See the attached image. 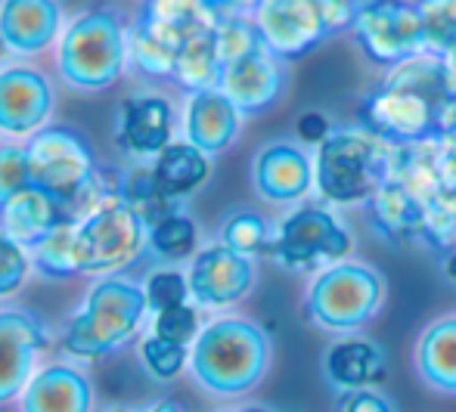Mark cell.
Listing matches in <instances>:
<instances>
[{"label": "cell", "instance_id": "1", "mask_svg": "<svg viewBox=\"0 0 456 412\" xmlns=\"http://www.w3.org/2000/svg\"><path fill=\"white\" fill-rule=\"evenodd\" d=\"M271 335L242 317L215 319L192 347V376L217 397H236L261 384L271 369Z\"/></svg>", "mask_w": 456, "mask_h": 412}, {"label": "cell", "instance_id": "2", "mask_svg": "<svg viewBox=\"0 0 456 412\" xmlns=\"http://www.w3.org/2000/svg\"><path fill=\"white\" fill-rule=\"evenodd\" d=\"M395 149L370 127H342L320 143L314 171L317 190L332 205L370 202L372 192L388 180Z\"/></svg>", "mask_w": 456, "mask_h": 412}, {"label": "cell", "instance_id": "3", "mask_svg": "<svg viewBox=\"0 0 456 412\" xmlns=\"http://www.w3.org/2000/svg\"><path fill=\"white\" fill-rule=\"evenodd\" d=\"M388 298L385 273L363 261H338L320 270L305 295V313L317 329L351 335L370 326Z\"/></svg>", "mask_w": 456, "mask_h": 412}, {"label": "cell", "instance_id": "4", "mask_svg": "<svg viewBox=\"0 0 456 412\" xmlns=\"http://www.w3.org/2000/svg\"><path fill=\"white\" fill-rule=\"evenodd\" d=\"M354 10L357 0H265L252 19L267 47L292 62L330 37L351 31Z\"/></svg>", "mask_w": 456, "mask_h": 412}, {"label": "cell", "instance_id": "5", "mask_svg": "<svg viewBox=\"0 0 456 412\" xmlns=\"http://www.w3.org/2000/svg\"><path fill=\"white\" fill-rule=\"evenodd\" d=\"M127 56V35L112 10L78 16L60 44V75L75 90H106L118 81Z\"/></svg>", "mask_w": 456, "mask_h": 412}, {"label": "cell", "instance_id": "6", "mask_svg": "<svg viewBox=\"0 0 456 412\" xmlns=\"http://www.w3.org/2000/svg\"><path fill=\"white\" fill-rule=\"evenodd\" d=\"M150 311L146 292L134 282L106 279L87 295V304L66 332V351L75 357H102L131 338Z\"/></svg>", "mask_w": 456, "mask_h": 412}, {"label": "cell", "instance_id": "7", "mask_svg": "<svg viewBox=\"0 0 456 412\" xmlns=\"http://www.w3.org/2000/svg\"><path fill=\"white\" fill-rule=\"evenodd\" d=\"M150 239L146 221L115 192L75 227V251H78L81 273H106L131 263Z\"/></svg>", "mask_w": 456, "mask_h": 412}, {"label": "cell", "instance_id": "8", "mask_svg": "<svg viewBox=\"0 0 456 412\" xmlns=\"http://www.w3.org/2000/svg\"><path fill=\"white\" fill-rule=\"evenodd\" d=\"M357 47L376 66L395 69L416 53H426V35L416 0H357L351 22Z\"/></svg>", "mask_w": 456, "mask_h": 412}, {"label": "cell", "instance_id": "9", "mask_svg": "<svg viewBox=\"0 0 456 412\" xmlns=\"http://www.w3.org/2000/svg\"><path fill=\"white\" fill-rule=\"evenodd\" d=\"M25 149L31 162V183L60 202L75 205L94 183V152L72 127H41Z\"/></svg>", "mask_w": 456, "mask_h": 412}, {"label": "cell", "instance_id": "10", "mask_svg": "<svg viewBox=\"0 0 456 412\" xmlns=\"http://www.w3.org/2000/svg\"><path fill=\"white\" fill-rule=\"evenodd\" d=\"M354 239L348 227L323 205H301L280 223L273 239L276 263L289 270H307L314 263H338L351 254Z\"/></svg>", "mask_w": 456, "mask_h": 412}, {"label": "cell", "instance_id": "11", "mask_svg": "<svg viewBox=\"0 0 456 412\" xmlns=\"http://www.w3.org/2000/svg\"><path fill=\"white\" fill-rule=\"evenodd\" d=\"M438 106L432 96L382 81L366 100V127L391 146H410L438 137Z\"/></svg>", "mask_w": 456, "mask_h": 412}, {"label": "cell", "instance_id": "12", "mask_svg": "<svg viewBox=\"0 0 456 412\" xmlns=\"http://www.w3.org/2000/svg\"><path fill=\"white\" fill-rule=\"evenodd\" d=\"M186 279H190V295L202 307H230L248 298V292L258 282V267L252 257L217 242L192 257Z\"/></svg>", "mask_w": 456, "mask_h": 412}, {"label": "cell", "instance_id": "13", "mask_svg": "<svg viewBox=\"0 0 456 412\" xmlns=\"http://www.w3.org/2000/svg\"><path fill=\"white\" fill-rule=\"evenodd\" d=\"M252 186L265 202L295 205L317 186L311 152L292 140H271L252 158Z\"/></svg>", "mask_w": 456, "mask_h": 412}, {"label": "cell", "instance_id": "14", "mask_svg": "<svg viewBox=\"0 0 456 412\" xmlns=\"http://www.w3.org/2000/svg\"><path fill=\"white\" fill-rule=\"evenodd\" d=\"M286 60H280L267 44L255 50V53L224 66L221 72V90L233 100V106L242 115H261L267 109H273L286 96Z\"/></svg>", "mask_w": 456, "mask_h": 412}, {"label": "cell", "instance_id": "15", "mask_svg": "<svg viewBox=\"0 0 456 412\" xmlns=\"http://www.w3.org/2000/svg\"><path fill=\"white\" fill-rule=\"evenodd\" d=\"M47 344L41 319L28 311L0 313V403L12 400L28 384L35 353Z\"/></svg>", "mask_w": 456, "mask_h": 412}, {"label": "cell", "instance_id": "16", "mask_svg": "<svg viewBox=\"0 0 456 412\" xmlns=\"http://www.w3.org/2000/svg\"><path fill=\"white\" fill-rule=\"evenodd\" d=\"M53 109L50 81L35 69H6L0 72V131L31 133L47 121Z\"/></svg>", "mask_w": 456, "mask_h": 412}, {"label": "cell", "instance_id": "17", "mask_svg": "<svg viewBox=\"0 0 456 412\" xmlns=\"http://www.w3.org/2000/svg\"><path fill=\"white\" fill-rule=\"evenodd\" d=\"M240 125H242V112L233 106V100L221 87L190 93L186 118H183L186 143L202 149L205 156H221L240 137Z\"/></svg>", "mask_w": 456, "mask_h": 412}, {"label": "cell", "instance_id": "18", "mask_svg": "<svg viewBox=\"0 0 456 412\" xmlns=\"http://www.w3.org/2000/svg\"><path fill=\"white\" fill-rule=\"evenodd\" d=\"M69 208L72 205L60 202L56 196L44 192L41 186H28V190L16 192L10 202L0 205V214H4V230L19 246L35 248L53 230L72 223V211Z\"/></svg>", "mask_w": 456, "mask_h": 412}, {"label": "cell", "instance_id": "19", "mask_svg": "<svg viewBox=\"0 0 456 412\" xmlns=\"http://www.w3.org/2000/svg\"><path fill=\"white\" fill-rule=\"evenodd\" d=\"M56 0H0V37L16 53H41L60 35Z\"/></svg>", "mask_w": 456, "mask_h": 412}, {"label": "cell", "instance_id": "20", "mask_svg": "<svg viewBox=\"0 0 456 412\" xmlns=\"http://www.w3.org/2000/svg\"><path fill=\"white\" fill-rule=\"evenodd\" d=\"M94 388L72 366H47L28 382L22 412H91Z\"/></svg>", "mask_w": 456, "mask_h": 412}, {"label": "cell", "instance_id": "21", "mask_svg": "<svg viewBox=\"0 0 456 412\" xmlns=\"http://www.w3.org/2000/svg\"><path fill=\"white\" fill-rule=\"evenodd\" d=\"M171 102L162 96H134L121 106L118 137L137 156H159L165 146H171Z\"/></svg>", "mask_w": 456, "mask_h": 412}, {"label": "cell", "instance_id": "22", "mask_svg": "<svg viewBox=\"0 0 456 412\" xmlns=\"http://www.w3.org/2000/svg\"><path fill=\"white\" fill-rule=\"evenodd\" d=\"M323 376H326V382L338 391L372 388V384L382 382V376H385V353L376 341L342 338L326 347Z\"/></svg>", "mask_w": 456, "mask_h": 412}, {"label": "cell", "instance_id": "23", "mask_svg": "<svg viewBox=\"0 0 456 412\" xmlns=\"http://www.w3.org/2000/svg\"><path fill=\"white\" fill-rule=\"evenodd\" d=\"M416 376L441 394H456V313L438 317L419 332L413 351Z\"/></svg>", "mask_w": 456, "mask_h": 412}, {"label": "cell", "instance_id": "24", "mask_svg": "<svg viewBox=\"0 0 456 412\" xmlns=\"http://www.w3.org/2000/svg\"><path fill=\"white\" fill-rule=\"evenodd\" d=\"M372 221L382 227L385 236H401V239H416L426 227V202L416 192H410L401 180L388 177L370 198Z\"/></svg>", "mask_w": 456, "mask_h": 412}, {"label": "cell", "instance_id": "25", "mask_svg": "<svg viewBox=\"0 0 456 412\" xmlns=\"http://www.w3.org/2000/svg\"><path fill=\"white\" fill-rule=\"evenodd\" d=\"M190 37H177L168 28L150 22L146 16H137V22L127 31V56H131L134 69L152 78H165L175 75V62L181 47Z\"/></svg>", "mask_w": 456, "mask_h": 412}, {"label": "cell", "instance_id": "26", "mask_svg": "<svg viewBox=\"0 0 456 412\" xmlns=\"http://www.w3.org/2000/svg\"><path fill=\"white\" fill-rule=\"evenodd\" d=\"M156 177L165 186V192H171L175 198H183L190 192H196L199 186L208 180L211 162L202 149H196L192 143H171L159 152L156 158Z\"/></svg>", "mask_w": 456, "mask_h": 412}, {"label": "cell", "instance_id": "27", "mask_svg": "<svg viewBox=\"0 0 456 412\" xmlns=\"http://www.w3.org/2000/svg\"><path fill=\"white\" fill-rule=\"evenodd\" d=\"M171 78L190 90V93L221 87V60H217V47H215V28L199 31V35H192L183 44Z\"/></svg>", "mask_w": 456, "mask_h": 412}, {"label": "cell", "instance_id": "28", "mask_svg": "<svg viewBox=\"0 0 456 412\" xmlns=\"http://www.w3.org/2000/svg\"><path fill=\"white\" fill-rule=\"evenodd\" d=\"M118 196L143 217L146 227H156L159 221L177 214V202H181V198H175L171 192H165L156 171H150V167H134V171H127L118 183Z\"/></svg>", "mask_w": 456, "mask_h": 412}, {"label": "cell", "instance_id": "29", "mask_svg": "<svg viewBox=\"0 0 456 412\" xmlns=\"http://www.w3.org/2000/svg\"><path fill=\"white\" fill-rule=\"evenodd\" d=\"M140 16L162 25L177 37H192L205 28H215L221 19L211 0H146Z\"/></svg>", "mask_w": 456, "mask_h": 412}, {"label": "cell", "instance_id": "30", "mask_svg": "<svg viewBox=\"0 0 456 412\" xmlns=\"http://www.w3.org/2000/svg\"><path fill=\"white\" fill-rule=\"evenodd\" d=\"M31 261L35 270L47 279H69V276L81 273L78 267V251H75V223L53 230L44 242L31 248Z\"/></svg>", "mask_w": 456, "mask_h": 412}, {"label": "cell", "instance_id": "31", "mask_svg": "<svg viewBox=\"0 0 456 412\" xmlns=\"http://www.w3.org/2000/svg\"><path fill=\"white\" fill-rule=\"evenodd\" d=\"M426 50L438 56L456 53V0H416Z\"/></svg>", "mask_w": 456, "mask_h": 412}, {"label": "cell", "instance_id": "32", "mask_svg": "<svg viewBox=\"0 0 456 412\" xmlns=\"http://www.w3.org/2000/svg\"><path fill=\"white\" fill-rule=\"evenodd\" d=\"M221 242L240 254L255 257L271 248V223L258 211H233L221 223Z\"/></svg>", "mask_w": 456, "mask_h": 412}, {"label": "cell", "instance_id": "33", "mask_svg": "<svg viewBox=\"0 0 456 412\" xmlns=\"http://www.w3.org/2000/svg\"><path fill=\"white\" fill-rule=\"evenodd\" d=\"M150 248L156 251L159 257L165 261H183L196 251V242H199V227L190 221L186 214H171L165 221H159L156 227H150Z\"/></svg>", "mask_w": 456, "mask_h": 412}, {"label": "cell", "instance_id": "34", "mask_svg": "<svg viewBox=\"0 0 456 412\" xmlns=\"http://www.w3.org/2000/svg\"><path fill=\"white\" fill-rule=\"evenodd\" d=\"M140 359H143L146 372L159 382H168V378L181 376L183 363H186V351L183 344H175V341H165L159 335H152L150 341H143V351H140Z\"/></svg>", "mask_w": 456, "mask_h": 412}, {"label": "cell", "instance_id": "35", "mask_svg": "<svg viewBox=\"0 0 456 412\" xmlns=\"http://www.w3.org/2000/svg\"><path fill=\"white\" fill-rule=\"evenodd\" d=\"M31 183V162L28 149L22 146H0V205L10 202L16 192L28 190Z\"/></svg>", "mask_w": 456, "mask_h": 412}, {"label": "cell", "instance_id": "36", "mask_svg": "<svg viewBox=\"0 0 456 412\" xmlns=\"http://www.w3.org/2000/svg\"><path fill=\"white\" fill-rule=\"evenodd\" d=\"M186 295H190V279L177 270H159L146 282V301H150V311L156 313L186 304Z\"/></svg>", "mask_w": 456, "mask_h": 412}, {"label": "cell", "instance_id": "37", "mask_svg": "<svg viewBox=\"0 0 456 412\" xmlns=\"http://www.w3.org/2000/svg\"><path fill=\"white\" fill-rule=\"evenodd\" d=\"M28 273V257L22 246L10 233H0V298L12 295L25 282Z\"/></svg>", "mask_w": 456, "mask_h": 412}, {"label": "cell", "instance_id": "38", "mask_svg": "<svg viewBox=\"0 0 456 412\" xmlns=\"http://www.w3.org/2000/svg\"><path fill=\"white\" fill-rule=\"evenodd\" d=\"M156 335L165 341H175V344H190L192 338H199V317L192 307H171V311H162L156 317Z\"/></svg>", "mask_w": 456, "mask_h": 412}, {"label": "cell", "instance_id": "39", "mask_svg": "<svg viewBox=\"0 0 456 412\" xmlns=\"http://www.w3.org/2000/svg\"><path fill=\"white\" fill-rule=\"evenodd\" d=\"M336 412H395V403L376 388H357L336 397Z\"/></svg>", "mask_w": 456, "mask_h": 412}, {"label": "cell", "instance_id": "40", "mask_svg": "<svg viewBox=\"0 0 456 412\" xmlns=\"http://www.w3.org/2000/svg\"><path fill=\"white\" fill-rule=\"evenodd\" d=\"M295 133H298V140L305 146L307 143L320 146L332 133V125H330V118H326L323 112H305L298 121H295Z\"/></svg>", "mask_w": 456, "mask_h": 412}, {"label": "cell", "instance_id": "41", "mask_svg": "<svg viewBox=\"0 0 456 412\" xmlns=\"http://www.w3.org/2000/svg\"><path fill=\"white\" fill-rule=\"evenodd\" d=\"M438 140L447 149H456V93L438 106Z\"/></svg>", "mask_w": 456, "mask_h": 412}, {"label": "cell", "instance_id": "42", "mask_svg": "<svg viewBox=\"0 0 456 412\" xmlns=\"http://www.w3.org/2000/svg\"><path fill=\"white\" fill-rule=\"evenodd\" d=\"M265 0H211V6L217 10V16H255V10Z\"/></svg>", "mask_w": 456, "mask_h": 412}, {"label": "cell", "instance_id": "43", "mask_svg": "<svg viewBox=\"0 0 456 412\" xmlns=\"http://www.w3.org/2000/svg\"><path fill=\"white\" fill-rule=\"evenodd\" d=\"M441 270H444L447 282H451V286H456V248H451L444 254V263H441Z\"/></svg>", "mask_w": 456, "mask_h": 412}, {"label": "cell", "instance_id": "44", "mask_svg": "<svg viewBox=\"0 0 456 412\" xmlns=\"http://www.w3.org/2000/svg\"><path fill=\"white\" fill-rule=\"evenodd\" d=\"M150 412H181V407H177V403H171V400H162V403H156Z\"/></svg>", "mask_w": 456, "mask_h": 412}, {"label": "cell", "instance_id": "45", "mask_svg": "<svg viewBox=\"0 0 456 412\" xmlns=\"http://www.w3.org/2000/svg\"><path fill=\"white\" fill-rule=\"evenodd\" d=\"M230 412H273V409H267V407H242V409H230Z\"/></svg>", "mask_w": 456, "mask_h": 412}, {"label": "cell", "instance_id": "46", "mask_svg": "<svg viewBox=\"0 0 456 412\" xmlns=\"http://www.w3.org/2000/svg\"><path fill=\"white\" fill-rule=\"evenodd\" d=\"M447 60H451V66H453V72H456V53H453V56H447Z\"/></svg>", "mask_w": 456, "mask_h": 412}, {"label": "cell", "instance_id": "47", "mask_svg": "<svg viewBox=\"0 0 456 412\" xmlns=\"http://www.w3.org/2000/svg\"><path fill=\"white\" fill-rule=\"evenodd\" d=\"M112 412H127V409H112Z\"/></svg>", "mask_w": 456, "mask_h": 412}]
</instances>
